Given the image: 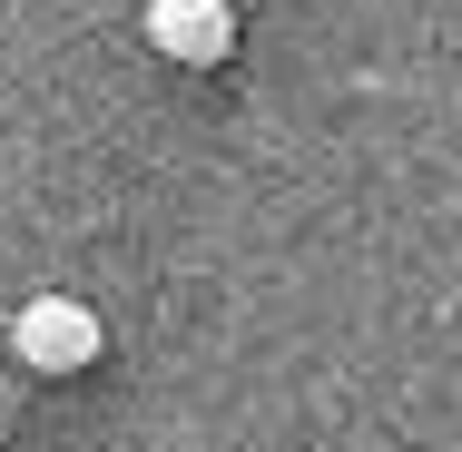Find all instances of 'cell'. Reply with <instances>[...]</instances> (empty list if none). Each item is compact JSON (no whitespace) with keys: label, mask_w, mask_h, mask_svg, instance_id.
<instances>
[{"label":"cell","mask_w":462,"mask_h":452,"mask_svg":"<svg viewBox=\"0 0 462 452\" xmlns=\"http://www.w3.org/2000/svg\"><path fill=\"white\" fill-rule=\"evenodd\" d=\"M148 50L178 69H217L236 50V10L226 0H148Z\"/></svg>","instance_id":"2"},{"label":"cell","mask_w":462,"mask_h":452,"mask_svg":"<svg viewBox=\"0 0 462 452\" xmlns=\"http://www.w3.org/2000/svg\"><path fill=\"white\" fill-rule=\"evenodd\" d=\"M98 345H108V325H98L79 295H30V305L10 315V355H20V374H89Z\"/></svg>","instance_id":"1"}]
</instances>
